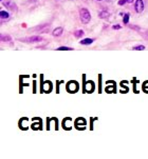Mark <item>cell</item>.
Returning a JSON list of instances; mask_svg holds the SVG:
<instances>
[{
	"label": "cell",
	"mask_w": 148,
	"mask_h": 159,
	"mask_svg": "<svg viewBox=\"0 0 148 159\" xmlns=\"http://www.w3.org/2000/svg\"><path fill=\"white\" fill-rule=\"evenodd\" d=\"M67 90H68V92H70V93L76 92L77 90H78V83L75 82V81L69 82L68 84H67Z\"/></svg>",
	"instance_id": "7a4b0ae2"
},
{
	"label": "cell",
	"mask_w": 148,
	"mask_h": 159,
	"mask_svg": "<svg viewBox=\"0 0 148 159\" xmlns=\"http://www.w3.org/2000/svg\"><path fill=\"white\" fill-rule=\"evenodd\" d=\"M93 41H94V40H93L92 38H88V39L82 40V41H80V44H86V46H87V44H91Z\"/></svg>",
	"instance_id": "52a82bcc"
},
{
	"label": "cell",
	"mask_w": 148,
	"mask_h": 159,
	"mask_svg": "<svg viewBox=\"0 0 148 159\" xmlns=\"http://www.w3.org/2000/svg\"><path fill=\"white\" fill-rule=\"evenodd\" d=\"M93 89H94V86H93V83L91 82V81H89V82H87L86 83V90H87V92H92Z\"/></svg>",
	"instance_id": "5b68a950"
},
{
	"label": "cell",
	"mask_w": 148,
	"mask_h": 159,
	"mask_svg": "<svg viewBox=\"0 0 148 159\" xmlns=\"http://www.w3.org/2000/svg\"><path fill=\"white\" fill-rule=\"evenodd\" d=\"M75 35V37H77V38H79V37H82L84 35V32L83 31H77L76 33L74 34Z\"/></svg>",
	"instance_id": "4fadbf2b"
},
{
	"label": "cell",
	"mask_w": 148,
	"mask_h": 159,
	"mask_svg": "<svg viewBox=\"0 0 148 159\" xmlns=\"http://www.w3.org/2000/svg\"><path fill=\"white\" fill-rule=\"evenodd\" d=\"M132 1H133V0H126V2H128V3H131Z\"/></svg>",
	"instance_id": "d6986e66"
},
{
	"label": "cell",
	"mask_w": 148,
	"mask_h": 159,
	"mask_svg": "<svg viewBox=\"0 0 148 159\" xmlns=\"http://www.w3.org/2000/svg\"><path fill=\"white\" fill-rule=\"evenodd\" d=\"M125 3H126V0H120V1H119V4H120V5H124Z\"/></svg>",
	"instance_id": "e0dca14e"
},
{
	"label": "cell",
	"mask_w": 148,
	"mask_h": 159,
	"mask_svg": "<svg viewBox=\"0 0 148 159\" xmlns=\"http://www.w3.org/2000/svg\"><path fill=\"white\" fill-rule=\"evenodd\" d=\"M143 89H144V90H147V91H148V81H146V82L143 84Z\"/></svg>",
	"instance_id": "2e32d148"
},
{
	"label": "cell",
	"mask_w": 148,
	"mask_h": 159,
	"mask_svg": "<svg viewBox=\"0 0 148 159\" xmlns=\"http://www.w3.org/2000/svg\"><path fill=\"white\" fill-rule=\"evenodd\" d=\"M75 124H76V128H84L86 126V120L84 119V118H78V119H76V121H75Z\"/></svg>",
	"instance_id": "277c9868"
},
{
	"label": "cell",
	"mask_w": 148,
	"mask_h": 159,
	"mask_svg": "<svg viewBox=\"0 0 148 159\" xmlns=\"http://www.w3.org/2000/svg\"><path fill=\"white\" fill-rule=\"evenodd\" d=\"M134 9H136V11L138 13L143 12V10H144V3H143V0H136Z\"/></svg>",
	"instance_id": "3957f363"
},
{
	"label": "cell",
	"mask_w": 148,
	"mask_h": 159,
	"mask_svg": "<svg viewBox=\"0 0 148 159\" xmlns=\"http://www.w3.org/2000/svg\"><path fill=\"white\" fill-rule=\"evenodd\" d=\"M52 89V86H51V83L50 82H46L43 84V90L46 91V92H50V90Z\"/></svg>",
	"instance_id": "ba28073f"
},
{
	"label": "cell",
	"mask_w": 148,
	"mask_h": 159,
	"mask_svg": "<svg viewBox=\"0 0 148 159\" xmlns=\"http://www.w3.org/2000/svg\"><path fill=\"white\" fill-rule=\"evenodd\" d=\"M133 50H145V46H134Z\"/></svg>",
	"instance_id": "9a60e30c"
},
{
	"label": "cell",
	"mask_w": 148,
	"mask_h": 159,
	"mask_svg": "<svg viewBox=\"0 0 148 159\" xmlns=\"http://www.w3.org/2000/svg\"><path fill=\"white\" fill-rule=\"evenodd\" d=\"M99 1H101V0H99Z\"/></svg>",
	"instance_id": "ffe728a7"
},
{
	"label": "cell",
	"mask_w": 148,
	"mask_h": 159,
	"mask_svg": "<svg viewBox=\"0 0 148 159\" xmlns=\"http://www.w3.org/2000/svg\"><path fill=\"white\" fill-rule=\"evenodd\" d=\"M123 21H124V23H128V21H129V14H125V15H124Z\"/></svg>",
	"instance_id": "8fae6325"
},
{
	"label": "cell",
	"mask_w": 148,
	"mask_h": 159,
	"mask_svg": "<svg viewBox=\"0 0 148 159\" xmlns=\"http://www.w3.org/2000/svg\"><path fill=\"white\" fill-rule=\"evenodd\" d=\"M9 14H8V13L6 12H1L0 13V17H1V18L2 19H6V18H9Z\"/></svg>",
	"instance_id": "30bf717a"
},
{
	"label": "cell",
	"mask_w": 148,
	"mask_h": 159,
	"mask_svg": "<svg viewBox=\"0 0 148 159\" xmlns=\"http://www.w3.org/2000/svg\"><path fill=\"white\" fill-rule=\"evenodd\" d=\"M62 34V28H57V29H55L54 31H53V36H60Z\"/></svg>",
	"instance_id": "8992f818"
},
{
	"label": "cell",
	"mask_w": 148,
	"mask_h": 159,
	"mask_svg": "<svg viewBox=\"0 0 148 159\" xmlns=\"http://www.w3.org/2000/svg\"><path fill=\"white\" fill-rule=\"evenodd\" d=\"M69 50H72L71 48H67V46H60L57 49V51H69Z\"/></svg>",
	"instance_id": "5bb4252c"
},
{
	"label": "cell",
	"mask_w": 148,
	"mask_h": 159,
	"mask_svg": "<svg viewBox=\"0 0 148 159\" xmlns=\"http://www.w3.org/2000/svg\"><path fill=\"white\" fill-rule=\"evenodd\" d=\"M99 17H101V18H108V17H109V13L106 12V11H104V12H101V13H99Z\"/></svg>",
	"instance_id": "9c48e42d"
},
{
	"label": "cell",
	"mask_w": 148,
	"mask_h": 159,
	"mask_svg": "<svg viewBox=\"0 0 148 159\" xmlns=\"http://www.w3.org/2000/svg\"><path fill=\"white\" fill-rule=\"evenodd\" d=\"M80 19H82V22L83 23H88L91 19V16H90L89 11L87 9H82L80 10Z\"/></svg>",
	"instance_id": "6da1fadb"
},
{
	"label": "cell",
	"mask_w": 148,
	"mask_h": 159,
	"mask_svg": "<svg viewBox=\"0 0 148 159\" xmlns=\"http://www.w3.org/2000/svg\"><path fill=\"white\" fill-rule=\"evenodd\" d=\"M119 29H121V25H114L113 26V30H119Z\"/></svg>",
	"instance_id": "ac0fdd59"
},
{
	"label": "cell",
	"mask_w": 148,
	"mask_h": 159,
	"mask_svg": "<svg viewBox=\"0 0 148 159\" xmlns=\"http://www.w3.org/2000/svg\"><path fill=\"white\" fill-rule=\"evenodd\" d=\"M40 40H41L40 37H32V39H28V41L33 42V41H40Z\"/></svg>",
	"instance_id": "7c38bea8"
}]
</instances>
